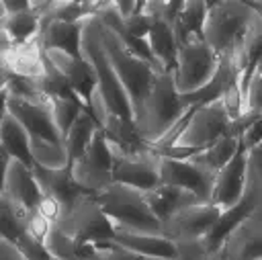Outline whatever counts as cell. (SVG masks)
I'll list each match as a JSON object with an SVG mask.
<instances>
[{
	"label": "cell",
	"mask_w": 262,
	"mask_h": 260,
	"mask_svg": "<svg viewBox=\"0 0 262 260\" xmlns=\"http://www.w3.org/2000/svg\"><path fill=\"white\" fill-rule=\"evenodd\" d=\"M98 27H100V39H102V47L106 51V57H108L111 66L115 68V72H117V76H119V80H121V84L129 96L133 121H137L141 117L143 104H145L156 80L160 78V74H164V70L158 63H151V61L131 53L123 45V41L111 29H106L100 20H98Z\"/></svg>",
	"instance_id": "1"
},
{
	"label": "cell",
	"mask_w": 262,
	"mask_h": 260,
	"mask_svg": "<svg viewBox=\"0 0 262 260\" xmlns=\"http://www.w3.org/2000/svg\"><path fill=\"white\" fill-rule=\"evenodd\" d=\"M98 205L111 219L115 231H137V233H162V221L154 215L145 192L113 182L96 192Z\"/></svg>",
	"instance_id": "2"
},
{
	"label": "cell",
	"mask_w": 262,
	"mask_h": 260,
	"mask_svg": "<svg viewBox=\"0 0 262 260\" xmlns=\"http://www.w3.org/2000/svg\"><path fill=\"white\" fill-rule=\"evenodd\" d=\"M252 18L254 10L248 2H209L203 39L219 55L221 61L233 63V57L244 43Z\"/></svg>",
	"instance_id": "3"
},
{
	"label": "cell",
	"mask_w": 262,
	"mask_h": 260,
	"mask_svg": "<svg viewBox=\"0 0 262 260\" xmlns=\"http://www.w3.org/2000/svg\"><path fill=\"white\" fill-rule=\"evenodd\" d=\"M188 109L182 102V94L176 90V84H174V72H164L156 80V84L143 104L141 117L135 121V125L141 133V137L149 145H154L168 133V129Z\"/></svg>",
	"instance_id": "4"
},
{
	"label": "cell",
	"mask_w": 262,
	"mask_h": 260,
	"mask_svg": "<svg viewBox=\"0 0 262 260\" xmlns=\"http://www.w3.org/2000/svg\"><path fill=\"white\" fill-rule=\"evenodd\" d=\"M82 55L90 61V66L94 68L96 80H98V90L102 92L104 100L111 106V113L123 119H131L133 121V111H131V102L129 96L115 72V68L111 66L106 51L102 47V39H100V27H98V18L90 16L84 23V31H82Z\"/></svg>",
	"instance_id": "5"
},
{
	"label": "cell",
	"mask_w": 262,
	"mask_h": 260,
	"mask_svg": "<svg viewBox=\"0 0 262 260\" xmlns=\"http://www.w3.org/2000/svg\"><path fill=\"white\" fill-rule=\"evenodd\" d=\"M57 227L78 244H96L115 237V227L100 209L94 192L78 194L59 219Z\"/></svg>",
	"instance_id": "6"
},
{
	"label": "cell",
	"mask_w": 262,
	"mask_h": 260,
	"mask_svg": "<svg viewBox=\"0 0 262 260\" xmlns=\"http://www.w3.org/2000/svg\"><path fill=\"white\" fill-rule=\"evenodd\" d=\"M221 66L219 55L207 45L203 37L188 39L176 57L174 68V84L180 94H192L205 88L217 74Z\"/></svg>",
	"instance_id": "7"
},
{
	"label": "cell",
	"mask_w": 262,
	"mask_h": 260,
	"mask_svg": "<svg viewBox=\"0 0 262 260\" xmlns=\"http://www.w3.org/2000/svg\"><path fill=\"white\" fill-rule=\"evenodd\" d=\"M4 156V178H2V194L0 203H4L23 223H27L29 215L35 213L43 201V190L35 178V168L25 162L12 160Z\"/></svg>",
	"instance_id": "8"
},
{
	"label": "cell",
	"mask_w": 262,
	"mask_h": 260,
	"mask_svg": "<svg viewBox=\"0 0 262 260\" xmlns=\"http://www.w3.org/2000/svg\"><path fill=\"white\" fill-rule=\"evenodd\" d=\"M70 168L74 182L86 192L96 194L108 184H113V151L102 129H98L86 154L76 160Z\"/></svg>",
	"instance_id": "9"
},
{
	"label": "cell",
	"mask_w": 262,
	"mask_h": 260,
	"mask_svg": "<svg viewBox=\"0 0 262 260\" xmlns=\"http://www.w3.org/2000/svg\"><path fill=\"white\" fill-rule=\"evenodd\" d=\"M231 123L233 121H231L229 113L225 111L223 100H215V102L196 106L184 133L176 141V145L207 149L229 133Z\"/></svg>",
	"instance_id": "10"
},
{
	"label": "cell",
	"mask_w": 262,
	"mask_h": 260,
	"mask_svg": "<svg viewBox=\"0 0 262 260\" xmlns=\"http://www.w3.org/2000/svg\"><path fill=\"white\" fill-rule=\"evenodd\" d=\"M113 182H121L133 186L141 192H149L158 188L160 182V154L156 149L141 154H125L113 143Z\"/></svg>",
	"instance_id": "11"
},
{
	"label": "cell",
	"mask_w": 262,
	"mask_h": 260,
	"mask_svg": "<svg viewBox=\"0 0 262 260\" xmlns=\"http://www.w3.org/2000/svg\"><path fill=\"white\" fill-rule=\"evenodd\" d=\"M219 215L221 209L215 207L213 203H196L184 207L174 215H170L166 221H162V235L170 237L176 244L205 240V235L217 223Z\"/></svg>",
	"instance_id": "12"
},
{
	"label": "cell",
	"mask_w": 262,
	"mask_h": 260,
	"mask_svg": "<svg viewBox=\"0 0 262 260\" xmlns=\"http://www.w3.org/2000/svg\"><path fill=\"white\" fill-rule=\"evenodd\" d=\"M4 111H8L27 131L31 137L49 139L55 143H63L61 133L55 127L49 98H14V96H2Z\"/></svg>",
	"instance_id": "13"
},
{
	"label": "cell",
	"mask_w": 262,
	"mask_h": 260,
	"mask_svg": "<svg viewBox=\"0 0 262 260\" xmlns=\"http://www.w3.org/2000/svg\"><path fill=\"white\" fill-rule=\"evenodd\" d=\"M217 260H258L262 258V201L223 240L213 254Z\"/></svg>",
	"instance_id": "14"
},
{
	"label": "cell",
	"mask_w": 262,
	"mask_h": 260,
	"mask_svg": "<svg viewBox=\"0 0 262 260\" xmlns=\"http://www.w3.org/2000/svg\"><path fill=\"white\" fill-rule=\"evenodd\" d=\"M160 182L190 190L203 203H211L215 176L209 174L207 170L199 168L190 160L182 162V160H174V158L160 154Z\"/></svg>",
	"instance_id": "15"
},
{
	"label": "cell",
	"mask_w": 262,
	"mask_h": 260,
	"mask_svg": "<svg viewBox=\"0 0 262 260\" xmlns=\"http://www.w3.org/2000/svg\"><path fill=\"white\" fill-rule=\"evenodd\" d=\"M248 149L242 145L239 151L233 156V160L215 176L211 203L219 207L221 211L231 209L237 205L248 188Z\"/></svg>",
	"instance_id": "16"
},
{
	"label": "cell",
	"mask_w": 262,
	"mask_h": 260,
	"mask_svg": "<svg viewBox=\"0 0 262 260\" xmlns=\"http://www.w3.org/2000/svg\"><path fill=\"white\" fill-rule=\"evenodd\" d=\"M262 201V188L260 186H256V184H252L250 180H248V188H246V194H244V199L237 203V205H233L231 209H225V211H221V215H219V219H217V223L211 227V231L205 235V246H207V250H209V254L213 256L217 250H219V246L223 244V240L258 207V203Z\"/></svg>",
	"instance_id": "17"
},
{
	"label": "cell",
	"mask_w": 262,
	"mask_h": 260,
	"mask_svg": "<svg viewBox=\"0 0 262 260\" xmlns=\"http://www.w3.org/2000/svg\"><path fill=\"white\" fill-rule=\"evenodd\" d=\"M2 72L14 74L27 80H35V82L43 80L47 72V63H45V55L39 39L2 49Z\"/></svg>",
	"instance_id": "18"
},
{
	"label": "cell",
	"mask_w": 262,
	"mask_h": 260,
	"mask_svg": "<svg viewBox=\"0 0 262 260\" xmlns=\"http://www.w3.org/2000/svg\"><path fill=\"white\" fill-rule=\"evenodd\" d=\"M115 244L154 260H174L178 244L162 233H137V231H115Z\"/></svg>",
	"instance_id": "19"
},
{
	"label": "cell",
	"mask_w": 262,
	"mask_h": 260,
	"mask_svg": "<svg viewBox=\"0 0 262 260\" xmlns=\"http://www.w3.org/2000/svg\"><path fill=\"white\" fill-rule=\"evenodd\" d=\"M84 23H66V20H51L41 27L39 43L43 49H61L76 57H82V31Z\"/></svg>",
	"instance_id": "20"
},
{
	"label": "cell",
	"mask_w": 262,
	"mask_h": 260,
	"mask_svg": "<svg viewBox=\"0 0 262 260\" xmlns=\"http://www.w3.org/2000/svg\"><path fill=\"white\" fill-rule=\"evenodd\" d=\"M0 35H2V49L18 43L37 41L41 35V16L37 14L33 2H31V8L18 14L0 16Z\"/></svg>",
	"instance_id": "21"
},
{
	"label": "cell",
	"mask_w": 262,
	"mask_h": 260,
	"mask_svg": "<svg viewBox=\"0 0 262 260\" xmlns=\"http://www.w3.org/2000/svg\"><path fill=\"white\" fill-rule=\"evenodd\" d=\"M35 178L43 190V197H53L57 199L63 209L68 211L70 205L74 203V199L86 190H82L72 176V168H61V170H47V168H39L35 166Z\"/></svg>",
	"instance_id": "22"
},
{
	"label": "cell",
	"mask_w": 262,
	"mask_h": 260,
	"mask_svg": "<svg viewBox=\"0 0 262 260\" xmlns=\"http://www.w3.org/2000/svg\"><path fill=\"white\" fill-rule=\"evenodd\" d=\"M0 143H2V154L35 168L33 156H31V135H29V131L4 109H2V119H0Z\"/></svg>",
	"instance_id": "23"
},
{
	"label": "cell",
	"mask_w": 262,
	"mask_h": 260,
	"mask_svg": "<svg viewBox=\"0 0 262 260\" xmlns=\"http://www.w3.org/2000/svg\"><path fill=\"white\" fill-rule=\"evenodd\" d=\"M102 131H104L108 143H113L115 147H119L125 154H141V151L154 149L141 137L135 121H131V119H123V117H117L111 113L102 125Z\"/></svg>",
	"instance_id": "24"
},
{
	"label": "cell",
	"mask_w": 262,
	"mask_h": 260,
	"mask_svg": "<svg viewBox=\"0 0 262 260\" xmlns=\"http://www.w3.org/2000/svg\"><path fill=\"white\" fill-rule=\"evenodd\" d=\"M145 199H147L154 215L160 221H166L170 215H174L176 211H180L184 207L203 203L190 190H184V188H178V186H172V184H160L158 188L145 192Z\"/></svg>",
	"instance_id": "25"
},
{
	"label": "cell",
	"mask_w": 262,
	"mask_h": 260,
	"mask_svg": "<svg viewBox=\"0 0 262 260\" xmlns=\"http://www.w3.org/2000/svg\"><path fill=\"white\" fill-rule=\"evenodd\" d=\"M145 43L154 55V59L160 63L164 72H174L176 57H178V45L174 39V29L166 20L154 18L151 29L145 37Z\"/></svg>",
	"instance_id": "26"
},
{
	"label": "cell",
	"mask_w": 262,
	"mask_h": 260,
	"mask_svg": "<svg viewBox=\"0 0 262 260\" xmlns=\"http://www.w3.org/2000/svg\"><path fill=\"white\" fill-rule=\"evenodd\" d=\"M242 147V135H235V133H227L225 137H221L217 143H213L211 147L203 149L201 154H196L190 162H194L199 168L207 170L209 174L217 176L231 160L233 156L239 151Z\"/></svg>",
	"instance_id": "27"
},
{
	"label": "cell",
	"mask_w": 262,
	"mask_h": 260,
	"mask_svg": "<svg viewBox=\"0 0 262 260\" xmlns=\"http://www.w3.org/2000/svg\"><path fill=\"white\" fill-rule=\"evenodd\" d=\"M98 129H102V127L98 125L94 115L90 111H82V115L78 117V121L72 125V129L68 131L66 139H63L66 151L70 156V166L86 154V149L90 147V143H92L94 135L98 133Z\"/></svg>",
	"instance_id": "28"
},
{
	"label": "cell",
	"mask_w": 262,
	"mask_h": 260,
	"mask_svg": "<svg viewBox=\"0 0 262 260\" xmlns=\"http://www.w3.org/2000/svg\"><path fill=\"white\" fill-rule=\"evenodd\" d=\"M31 156L35 166L47 170H61L70 166V156L63 143H55L41 137H31Z\"/></svg>",
	"instance_id": "29"
},
{
	"label": "cell",
	"mask_w": 262,
	"mask_h": 260,
	"mask_svg": "<svg viewBox=\"0 0 262 260\" xmlns=\"http://www.w3.org/2000/svg\"><path fill=\"white\" fill-rule=\"evenodd\" d=\"M47 98H49V106H51L55 127L61 133V137L66 139L68 131L72 129V125L78 121V117L86 109H84V104L80 102L78 96H47Z\"/></svg>",
	"instance_id": "30"
},
{
	"label": "cell",
	"mask_w": 262,
	"mask_h": 260,
	"mask_svg": "<svg viewBox=\"0 0 262 260\" xmlns=\"http://www.w3.org/2000/svg\"><path fill=\"white\" fill-rule=\"evenodd\" d=\"M45 248L53 260H78V242L66 235L57 225H53V229L49 231Z\"/></svg>",
	"instance_id": "31"
},
{
	"label": "cell",
	"mask_w": 262,
	"mask_h": 260,
	"mask_svg": "<svg viewBox=\"0 0 262 260\" xmlns=\"http://www.w3.org/2000/svg\"><path fill=\"white\" fill-rule=\"evenodd\" d=\"M123 23H125V31H127L131 37L145 41V37H147V33H149V29H151L154 18H151V14L145 10V2H141L139 10H137L135 14H131L129 18H125Z\"/></svg>",
	"instance_id": "32"
},
{
	"label": "cell",
	"mask_w": 262,
	"mask_h": 260,
	"mask_svg": "<svg viewBox=\"0 0 262 260\" xmlns=\"http://www.w3.org/2000/svg\"><path fill=\"white\" fill-rule=\"evenodd\" d=\"M96 250H98V256L96 260H154V258H145L141 254H135L119 244H115L113 240L108 242H96Z\"/></svg>",
	"instance_id": "33"
},
{
	"label": "cell",
	"mask_w": 262,
	"mask_h": 260,
	"mask_svg": "<svg viewBox=\"0 0 262 260\" xmlns=\"http://www.w3.org/2000/svg\"><path fill=\"white\" fill-rule=\"evenodd\" d=\"M209 250L203 240L196 242H182L178 244V254L174 260H209Z\"/></svg>",
	"instance_id": "34"
},
{
	"label": "cell",
	"mask_w": 262,
	"mask_h": 260,
	"mask_svg": "<svg viewBox=\"0 0 262 260\" xmlns=\"http://www.w3.org/2000/svg\"><path fill=\"white\" fill-rule=\"evenodd\" d=\"M248 180L262 188V141L248 149Z\"/></svg>",
	"instance_id": "35"
},
{
	"label": "cell",
	"mask_w": 262,
	"mask_h": 260,
	"mask_svg": "<svg viewBox=\"0 0 262 260\" xmlns=\"http://www.w3.org/2000/svg\"><path fill=\"white\" fill-rule=\"evenodd\" d=\"M260 141H262V115L246 129V133L242 135V145H244L246 149H250V147L258 145Z\"/></svg>",
	"instance_id": "36"
},
{
	"label": "cell",
	"mask_w": 262,
	"mask_h": 260,
	"mask_svg": "<svg viewBox=\"0 0 262 260\" xmlns=\"http://www.w3.org/2000/svg\"><path fill=\"white\" fill-rule=\"evenodd\" d=\"M0 260H27V258L23 256V252L14 244L0 237Z\"/></svg>",
	"instance_id": "37"
},
{
	"label": "cell",
	"mask_w": 262,
	"mask_h": 260,
	"mask_svg": "<svg viewBox=\"0 0 262 260\" xmlns=\"http://www.w3.org/2000/svg\"><path fill=\"white\" fill-rule=\"evenodd\" d=\"M113 6H115V10L121 14V18L125 20V18H129L131 14H135V12L139 10L141 2H135V0H115Z\"/></svg>",
	"instance_id": "38"
},
{
	"label": "cell",
	"mask_w": 262,
	"mask_h": 260,
	"mask_svg": "<svg viewBox=\"0 0 262 260\" xmlns=\"http://www.w3.org/2000/svg\"><path fill=\"white\" fill-rule=\"evenodd\" d=\"M209 260H217V258H215V256H209Z\"/></svg>",
	"instance_id": "39"
},
{
	"label": "cell",
	"mask_w": 262,
	"mask_h": 260,
	"mask_svg": "<svg viewBox=\"0 0 262 260\" xmlns=\"http://www.w3.org/2000/svg\"><path fill=\"white\" fill-rule=\"evenodd\" d=\"M258 260H262V258H258Z\"/></svg>",
	"instance_id": "40"
}]
</instances>
